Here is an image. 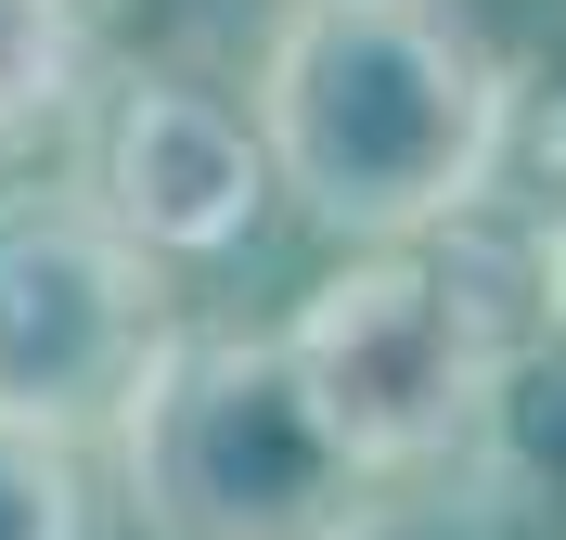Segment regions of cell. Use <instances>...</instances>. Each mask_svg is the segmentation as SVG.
Listing matches in <instances>:
<instances>
[{
  "label": "cell",
  "mask_w": 566,
  "mask_h": 540,
  "mask_svg": "<svg viewBox=\"0 0 566 540\" xmlns=\"http://www.w3.org/2000/svg\"><path fill=\"white\" fill-rule=\"evenodd\" d=\"M245 116L335 245L463 232L515 155V77L438 0H283Z\"/></svg>",
  "instance_id": "6da1fadb"
},
{
  "label": "cell",
  "mask_w": 566,
  "mask_h": 540,
  "mask_svg": "<svg viewBox=\"0 0 566 540\" xmlns=\"http://www.w3.org/2000/svg\"><path fill=\"white\" fill-rule=\"evenodd\" d=\"M104 451L142 540H360V502H374L348 437L310 412L283 335L168 322Z\"/></svg>",
  "instance_id": "7a4b0ae2"
},
{
  "label": "cell",
  "mask_w": 566,
  "mask_h": 540,
  "mask_svg": "<svg viewBox=\"0 0 566 540\" xmlns=\"http://www.w3.org/2000/svg\"><path fill=\"white\" fill-rule=\"evenodd\" d=\"M283 360L374 489L463 451L502 399V335L476 309V284L438 257V232L424 245H348V271L283 322Z\"/></svg>",
  "instance_id": "3957f363"
},
{
  "label": "cell",
  "mask_w": 566,
  "mask_h": 540,
  "mask_svg": "<svg viewBox=\"0 0 566 540\" xmlns=\"http://www.w3.org/2000/svg\"><path fill=\"white\" fill-rule=\"evenodd\" d=\"M168 322H180L168 257L91 180H13L0 193V425L91 451Z\"/></svg>",
  "instance_id": "277c9868"
},
{
  "label": "cell",
  "mask_w": 566,
  "mask_h": 540,
  "mask_svg": "<svg viewBox=\"0 0 566 540\" xmlns=\"http://www.w3.org/2000/svg\"><path fill=\"white\" fill-rule=\"evenodd\" d=\"M91 193H104L168 271H193V257L245 245L283 180H271V142H258L245 104H219L193 77H129L104 104V142H91Z\"/></svg>",
  "instance_id": "5b68a950"
},
{
  "label": "cell",
  "mask_w": 566,
  "mask_h": 540,
  "mask_svg": "<svg viewBox=\"0 0 566 540\" xmlns=\"http://www.w3.org/2000/svg\"><path fill=\"white\" fill-rule=\"evenodd\" d=\"M91 91V0H0V168H27Z\"/></svg>",
  "instance_id": "8992f818"
},
{
  "label": "cell",
  "mask_w": 566,
  "mask_h": 540,
  "mask_svg": "<svg viewBox=\"0 0 566 540\" xmlns=\"http://www.w3.org/2000/svg\"><path fill=\"white\" fill-rule=\"evenodd\" d=\"M0 540H91V451L0 425Z\"/></svg>",
  "instance_id": "52a82bcc"
}]
</instances>
